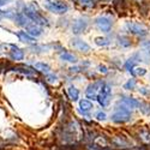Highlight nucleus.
I'll use <instances>...</instances> for the list:
<instances>
[{
  "mask_svg": "<svg viewBox=\"0 0 150 150\" xmlns=\"http://www.w3.org/2000/svg\"><path fill=\"white\" fill-rule=\"evenodd\" d=\"M21 7H22L21 12H23L27 17H29V19L34 24H36V25H39V27H48L49 25L47 18L40 13V11L36 7V5H34V4H29V5L22 4Z\"/></svg>",
  "mask_w": 150,
  "mask_h": 150,
  "instance_id": "f257e3e1",
  "label": "nucleus"
},
{
  "mask_svg": "<svg viewBox=\"0 0 150 150\" xmlns=\"http://www.w3.org/2000/svg\"><path fill=\"white\" fill-rule=\"evenodd\" d=\"M43 6L46 10H48L54 15H64L69 10L67 4L64 3L62 0H45Z\"/></svg>",
  "mask_w": 150,
  "mask_h": 150,
  "instance_id": "f03ea898",
  "label": "nucleus"
},
{
  "mask_svg": "<svg viewBox=\"0 0 150 150\" xmlns=\"http://www.w3.org/2000/svg\"><path fill=\"white\" fill-rule=\"evenodd\" d=\"M110 93H112V89H110V86L107 85V84H105L102 86V89L100 90V93L97 95V101L102 107H107L109 105V102H110Z\"/></svg>",
  "mask_w": 150,
  "mask_h": 150,
  "instance_id": "7ed1b4c3",
  "label": "nucleus"
},
{
  "mask_svg": "<svg viewBox=\"0 0 150 150\" xmlns=\"http://www.w3.org/2000/svg\"><path fill=\"white\" fill-rule=\"evenodd\" d=\"M131 119V113L127 108H117L115 113L112 115V120L114 122H126Z\"/></svg>",
  "mask_w": 150,
  "mask_h": 150,
  "instance_id": "20e7f679",
  "label": "nucleus"
},
{
  "mask_svg": "<svg viewBox=\"0 0 150 150\" xmlns=\"http://www.w3.org/2000/svg\"><path fill=\"white\" fill-rule=\"evenodd\" d=\"M126 28L130 33L134 34V35H139V36H144L148 34L146 28L139 23H134V22H127L126 23Z\"/></svg>",
  "mask_w": 150,
  "mask_h": 150,
  "instance_id": "39448f33",
  "label": "nucleus"
},
{
  "mask_svg": "<svg viewBox=\"0 0 150 150\" xmlns=\"http://www.w3.org/2000/svg\"><path fill=\"white\" fill-rule=\"evenodd\" d=\"M103 82H96V83H93L88 86V89H86L85 94L89 98H93V100H97V95L100 93V90L102 89L103 86Z\"/></svg>",
  "mask_w": 150,
  "mask_h": 150,
  "instance_id": "423d86ee",
  "label": "nucleus"
},
{
  "mask_svg": "<svg viewBox=\"0 0 150 150\" xmlns=\"http://www.w3.org/2000/svg\"><path fill=\"white\" fill-rule=\"evenodd\" d=\"M88 24H89V22H88V19H86V18H83L82 17V18L76 19V21H74V23H73V25H72V33L74 35L82 34L86 29Z\"/></svg>",
  "mask_w": 150,
  "mask_h": 150,
  "instance_id": "0eeeda50",
  "label": "nucleus"
},
{
  "mask_svg": "<svg viewBox=\"0 0 150 150\" xmlns=\"http://www.w3.org/2000/svg\"><path fill=\"white\" fill-rule=\"evenodd\" d=\"M95 24H96V27L101 31H103V33H108L112 29V22L107 17H98V18H96L95 19Z\"/></svg>",
  "mask_w": 150,
  "mask_h": 150,
  "instance_id": "6e6552de",
  "label": "nucleus"
},
{
  "mask_svg": "<svg viewBox=\"0 0 150 150\" xmlns=\"http://www.w3.org/2000/svg\"><path fill=\"white\" fill-rule=\"evenodd\" d=\"M15 23L17 24V25H19V27H22V28H28L29 25H31L33 24V22L29 19V17H27L23 13V12H17L16 13V17H15Z\"/></svg>",
  "mask_w": 150,
  "mask_h": 150,
  "instance_id": "1a4fd4ad",
  "label": "nucleus"
},
{
  "mask_svg": "<svg viewBox=\"0 0 150 150\" xmlns=\"http://www.w3.org/2000/svg\"><path fill=\"white\" fill-rule=\"evenodd\" d=\"M10 47H11V51L8 52V55H10V58L12 60L21 61V60L24 59V55H25V54H24V51H22L21 48H18L15 45H10Z\"/></svg>",
  "mask_w": 150,
  "mask_h": 150,
  "instance_id": "9d476101",
  "label": "nucleus"
},
{
  "mask_svg": "<svg viewBox=\"0 0 150 150\" xmlns=\"http://www.w3.org/2000/svg\"><path fill=\"white\" fill-rule=\"evenodd\" d=\"M17 37L19 39L21 42L27 43V45H36V39L33 36H30L27 31H17L16 33Z\"/></svg>",
  "mask_w": 150,
  "mask_h": 150,
  "instance_id": "9b49d317",
  "label": "nucleus"
},
{
  "mask_svg": "<svg viewBox=\"0 0 150 150\" xmlns=\"http://www.w3.org/2000/svg\"><path fill=\"white\" fill-rule=\"evenodd\" d=\"M72 46L74 47V48H77L78 51H81V52H89L90 51V46L86 43V42H84V41H82V40H79V39H74V40H72Z\"/></svg>",
  "mask_w": 150,
  "mask_h": 150,
  "instance_id": "f8f14e48",
  "label": "nucleus"
},
{
  "mask_svg": "<svg viewBox=\"0 0 150 150\" xmlns=\"http://www.w3.org/2000/svg\"><path fill=\"white\" fill-rule=\"evenodd\" d=\"M15 72H18L23 76H27V77H36V72L35 70L33 69H29V67H25V66H19V67H13L12 69Z\"/></svg>",
  "mask_w": 150,
  "mask_h": 150,
  "instance_id": "ddd939ff",
  "label": "nucleus"
},
{
  "mask_svg": "<svg viewBox=\"0 0 150 150\" xmlns=\"http://www.w3.org/2000/svg\"><path fill=\"white\" fill-rule=\"evenodd\" d=\"M27 33L30 35V36H33V37H39V36H41L42 35V33H43V30H42V28L41 27H39V25H36V24H31V25H29L28 28H27Z\"/></svg>",
  "mask_w": 150,
  "mask_h": 150,
  "instance_id": "4468645a",
  "label": "nucleus"
},
{
  "mask_svg": "<svg viewBox=\"0 0 150 150\" xmlns=\"http://www.w3.org/2000/svg\"><path fill=\"white\" fill-rule=\"evenodd\" d=\"M112 143H113L117 148H130V143L124 138V137H120V136H117L112 139Z\"/></svg>",
  "mask_w": 150,
  "mask_h": 150,
  "instance_id": "2eb2a0df",
  "label": "nucleus"
},
{
  "mask_svg": "<svg viewBox=\"0 0 150 150\" xmlns=\"http://www.w3.org/2000/svg\"><path fill=\"white\" fill-rule=\"evenodd\" d=\"M122 103L126 105L129 108H138L141 106L139 101H137L136 98H132V97H122Z\"/></svg>",
  "mask_w": 150,
  "mask_h": 150,
  "instance_id": "dca6fc26",
  "label": "nucleus"
},
{
  "mask_svg": "<svg viewBox=\"0 0 150 150\" xmlns=\"http://www.w3.org/2000/svg\"><path fill=\"white\" fill-rule=\"evenodd\" d=\"M34 69L40 71V72H43L46 74L51 73V67H49V65L46 64V62H36V64L34 65Z\"/></svg>",
  "mask_w": 150,
  "mask_h": 150,
  "instance_id": "f3484780",
  "label": "nucleus"
},
{
  "mask_svg": "<svg viewBox=\"0 0 150 150\" xmlns=\"http://www.w3.org/2000/svg\"><path fill=\"white\" fill-rule=\"evenodd\" d=\"M79 108H81V112L82 113H86V112H89L93 107V103L88 100H81L79 101Z\"/></svg>",
  "mask_w": 150,
  "mask_h": 150,
  "instance_id": "a211bd4d",
  "label": "nucleus"
},
{
  "mask_svg": "<svg viewBox=\"0 0 150 150\" xmlns=\"http://www.w3.org/2000/svg\"><path fill=\"white\" fill-rule=\"evenodd\" d=\"M60 59L61 60H65V61H69V62H77V57L73 55L69 52H64L60 54Z\"/></svg>",
  "mask_w": 150,
  "mask_h": 150,
  "instance_id": "6ab92c4d",
  "label": "nucleus"
},
{
  "mask_svg": "<svg viewBox=\"0 0 150 150\" xmlns=\"http://www.w3.org/2000/svg\"><path fill=\"white\" fill-rule=\"evenodd\" d=\"M67 94L70 96V98L72 100V101H77L78 97H79V91L77 88H74V86H70V88L67 89Z\"/></svg>",
  "mask_w": 150,
  "mask_h": 150,
  "instance_id": "aec40b11",
  "label": "nucleus"
},
{
  "mask_svg": "<svg viewBox=\"0 0 150 150\" xmlns=\"http://www.w3.org/2000/svg\"><path fill=\"white\" fill-rule=\"evenodd\" d=\"M139 138L143 143L150 144V131L149 130H142L139 131Z\"/></svg>",
  "mask_w": 150,
  "mask_h": 150,
  "instance_id": "412c9836",
  "label": "nucleus"
},
{
  "mask_svg": "<svg viewBox=\"0 0 150 150\" xmlns=\"http://www.w3.org/2000/svg\"><path fill=\"white\" fill-rule=\"evenodd\" d=\"M118 43L121 47H130L131 46V41L126 36H118Z\"/></svg>",
  "mask_w": 150,
  "mask_h": 150,
  "instance_id": "4be33fe9",
  "label": "nucleus"
},
{
  "mask_svg": "<svg viewBox=\"0 0 150 150\" xmlns=\"http://www.w3.org/2000/svg\"><path fill=\"white\" fill-rule=\"evenodd\" d=\"M95 43H96L97 46L105 47V46H108V45L110 43V41H109L108 39H106V37H96V39H95Z\"/></svg>",
  "mask_w": 150,
  "mask_h": 150,
  "instance_id": "5701e85b",
  "label": "nucleus"
},
{
  "mask_svg": "<svg viewBox=\"0 0 150 150\" xmlns=\"http://www.w3.org/2000/svg\"><path fill=\"white\" fill-rule=\"evenodd\" d=\"M136 61H137V60H134V58H131V59H129L126 62H125V69H126L129 72H131V71L134 69Z\"/></svg>",
  "mask_w": 150,
  "mask_h": 150,
  "instance_id": "b1692460",
  "label": "nucleus"
},
{
  "mask_svg": "<svg viewBox=\"0 0 150 150\" xmlns=\"http://www.w3.org/2000/svg\"><path fill=\"white\" fill-rule=\"evenodd\" d=\"M134 86H136V79H133V78L129 79L126 83L124 84V88L126 89V90H131V89H134Z\"/></svg>",
  "mask_w": 150,
  "mask_h": 150,
  "instance_id": "393cba45",
  "label": "nucleus"
},
{
  "mask_svg": "<svg viewBox=\"0 0 150 150\" xmlns=\"http://www.w3.org/2000/svg\"><path fill=\"white\" fill-rule=\"evenodd\" d=\"M131 73L134 74V76H144V74L146 73V70L145 69H141V67H134L131 71Z\"/></svg>",
  "mask_w": 150,
  "mask_h": 150,
  "instance_id": "a878e982",
  "label": "nucleus"
},
{
  "mask_svg": "<svg viewBox=\"0 0 150 150\" xmlns=\"http://www.w3.org/2000/svg\"><path fill=\"white\" fill-rule=\"evenodd\" d=\"M46 79H47L48 83H52V84H54V83L58 82V77L55 76V74H53V73H48V74H46Z\"/></svg>",
  "mask_w": 150,
  "mask_h": 150,
  "instance_id": "bb28decb",
  "label": "nucleus"
},
{
  "mask_svg": "<svg viewBox=\"0 0 150 150\" xmlns=\"http://www.w3.org/2000/svg\"><path fill=\"white\" fill-rule=\"evenodd\" d=\"M78 3L83 6H88V7H91L94 5V0H78Z\"/></svg>",
  "mask_w": 150,
  "mask_h": 150,
  "instance_id": "cd10ccee",
  "label": "nucleus"
},
{
  "mask_svg": "<svg viewBox=\"0 0 150 150\" xmlns=\"http://www.w3.org/2000/svg\"><path fill=\"white\" fill-rule=\"evenodd\" d=\"M7 47H8V45H5V43L0 45V55H1V54H5V52L7 51Z\"/></svg>",
  "mask_w": 150,
  "mask_h": 150,
  "instance_id": "c85d7f7f",
  "label": "nucleus"
},
{
  "mask_svg": "<svg viewBox=\"0 0 150 150\" xmlns=\"http://www.w3.org/2000/svg\"><path fill=\"white\" fill-rule=\"evenodd\" d=\"M97 69H98V72H101V73H108V69L105 65H98Z\"/></svg>",
  "mask_w": 150,
  "mask_h": 150,
  "instance_id": "c756f323",
  "label": "nucleus"
},
{
  "mask_svg": "<svg viewBox=\"0 0 150 150\" xmlns=\"http://www.w3.org/2000/svg\"><path fill=\"white\" fill-rule=\"evenodd\" d=\"M96 117H97L98 120H105L106 119V114L103 113V112H98V113L96 114Z\"/></svg>",
  "mask_w": 150,
  "mask_h": 150,
  "instance_id": "7c9ffc66",
  "label": "nucleus"
},
{
  "mask_svg": "<svg viewBox=\"0 0 150 150\" xmlns=\"http://www.w3.org/2000/svg\"><path fill=\"white\" fill-rule=\"evenodd\" d=\"M10 1H11V0H0V7H3V6H5V5H7Z\"/></svg>",
  "mask_w": 150,
  "mask_h": 150,
  "instance_id": "2f4dec72",
  "label": "nucleus"
},
{
  "mask_svg": "<svg viewBox=\"0 0 150 150\" xmlns=\"http://www.w3.org/2000/svg\"><path fill=\"white\" fill-rule=\"evenodd\" d=\"M145 89H146V88H141V89H139V91H141L142 94H144V95H149V94H150V91H149V90H145Z\"/></svg>",
  "mask_w": 150,
  "mask_h": 150,
  "instance_id": "473e14b6",
  "label": "nucleus"
},
{
  "mask_svg": "<svg viewBox=\"0 0 150 150\" xmlns=\"http://www.w3.org/2000/svg\"><path fill=\"white\" fill-rule=\"evenodd\" d=\"M3 18H4V11L0 10V21H1Z\"/></svg>",
  "mask_w": 150,
  "mask_h": 150,
  "instance_id": "72a5a7b5",
  "label": "nucleus"
}]
</instances>
